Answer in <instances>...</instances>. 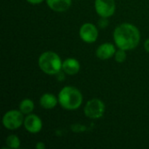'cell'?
<instances>
[{
  "label": "cell",
  "instance_id": "6da1fadb",
  "mask_svg": "<svg viewBox=\"0 0 149 149\" xmlns=\"http://www.w3.org/2000/svg\"><path fill=\"white\" fill-rule=\"evenodd\" d=\"M113 40L118 48L126 51L136 48L141 40L139 29L132 24L123 23L113 31Z\"/></svg>",
  "mask_w": 149,
  "mask_h": 149
},
{
  "label": "cell",
  "instance_id": "7a4b0ae2",
  "mask_svg": "<svg viewBox=\"0 0 149 149\" xmlns=\"http://www.w3.org/2000/svg\"><path fill=\"white\" fill-rule=\"evenodd\" d=\"M58 103L66 110H76L82 105L83 96L80 91L73 86H65L58 95Z\"/></svg>",
  "mask_w": 149,
  "mask_h": 149
},
{
  "label": "cell",
  "instance_id": "3957f363",
  "mask_svg": "<svg viewBox=\"0 0 149 149\" xmlns=\"http://www.w3.org/2000/svg\"><path fill=\"white\" fill-rule=\"evenodd\" d=\"M62 60L60 57L53 52H45L38 58V66L40 70L48 75H56L62 70Z\"/></svg>",
  "mask_w": 149,
  "mask_h": 149
},
{
  "label": "cell",
  "instance_id": "277c9868",
  "mask_svg": "<svg viewBox=\"0 0 149 149\" xmlns=\"http://www.w3.org/2000/svg\"><path fill=\"white\" fill-rule=\"evenodd\" d=\"M24 113L20 110H10L3 116V125L8 130H17L24 124Z\"/></svg>",
  "mask_w": 149,
  "mask_h": 149
},
{
  "label": "cell",
  "instance_id": "5b68a950",
  "mask_svg": "<svg viewBox=\"0 0 149 149\" xmlns=\"http://www.w3.org/2000/svg\"><path fill=\"white\" fill-rule=\"evenodd\" d=\"M106 110L104 102L100 99H92L87 101L84 107L85 115L92 120H97L103 116Z\"/></svg>",
  "mask_w": 149,
  "mask_h": 149
},
{
  "label": "cell",
  "instance_id": "8992f818",
  "mask_svg": "<svg viewBox=\"0 0 149 149\" xmlns=\"http://www.w3.org/2000/svg\"><path fill=\"white\" fill-rule=\"evenodd\" d=\"M94 7L99 16L108 18L114 14L116 5L114 0H95Z\"/></svg>",
  "mask_w": 149,
  "mask_h": 149
},
{
  "label": "cell",
  "instance_id": "52a82bcc",
  "mask_svg": "<svg viewBox=\"0 0 149 149\" xmlns=\"http://www.w3.org/2000/svg\"><path fill=\"white\" fill-rule=\"evenodd\" d=\"M79 37L86 43H94L99 37V31L93 24L86 23L79 29Z\"/></svg>",
  "mask_w": 149,
  "mask_h": 149
},
{
  "label": "cell",
  "instance_id": "ba28073f",
  "mask_svg": "<svg viewBox=\"0 0 149 149\" xmlns=\"http://www.w3.org/2000/svg\"><path fill=\"white\" fill-rule=\"evenodd\" d=\"M24 126L26 131L31 134H37L42 130L43 122L41 119L36 114H27L24 120Z\"/></svg>",
  "mask_w": 149,
  "mask_h": 149
},
{
  "label": "cell",
  "instance_id": "9c48e42d",
  "mask_svg": "<svg viewBox=\"0 0 149 149\" xmlns=\"http://www.w3.org/2000/svg\"><path fill=\"white\" fill-rule=\"evenodd\" d=\"M116 52L115 46L111 43L101 44L96 50V56L101 60H107L114 56Z\"/></svg>",
  "mask_w": 149,
  "mask_h": 149
},
{
  "label": "cell",
  "instance_id": "30bf717a",
  "mask_svg": "<svg viewBox=\"0 0 149 149\" xmlns=\"http://www.w3.org/2000/svg\"><path fill=\"white\" fill-rule=\"evenodd\" d=\"M79 69H80V64L76 58H68L63 61L62 70L65 74L75 75L79 72Z\"/></svg>",
  "mask_w": 149,
  "mask_h": 149
},
{
  "label": "cell",
  "instance_id": "8fae6325",
  "mask_svg": "<svg viewBox=\"0 0 149 149\" xmlns=\"http://www.w3.org/2000/svg\"><path fill=\"white\" fill-rule=\"evenodd\" d=\"M49 8L56 12L66 11L72 5V0H46Z\"/></svg>",
  "mask_w": 149,
  "mask_h": 149
},
{
  "label": "cell",
  "instance_id": "7c38bea8",
  "mask_svg": "<svg viewBox=\"0 0 149 149\" xmlns=\"http://www.w3.org/2000/svg\"><path fill=\"white\" fill-rule=\"evenodd\" d=\"M58 102V99L52 93H44L39 100V104L44 109H53Z\"/></svg>",
  "mask_w": 149,
  "mask_h": 149
},
{
  "label": "cell",
  "instance_id": "4fadbf2b",
  "mask_svg": "<svg viewBox=\"0 0 149 149\" xmlns=\"http://www.w3.org/2000/svg\"><path fill=\"white\" fill-rule=\"evenodd\" d=\"M19 110L24 114H30L34 110V102L30 99L23 100L19 104Z\"/></svg>",
  "mask_w": 149,
  "mask_h": 149
},
{
  "label": "cell",
  "instance_id": "5bb4252c",
  "mask_svg": "<svg viewBox=\"0 0 149 149\" xmlns=\"http://www.w3.org/2000/svg\"><path fill=\"white\" fill-rule=\"evenodd\" d=\"M20 140L17 135L10 134L6 138V145L9 148L17 149L20 148Z\"/></svg>",
  "mask_w": 149,
  "mask_h": 149
},
{
  "label": "cell",
  "instance_id": "9a60e30c",
  "mask_svg": "<svg viewBox=\"0 0 149 149\" xmlns=\"http://www.w3.org/2000/svg\"><path fill=\"white\" fill-rule=\"evenodd\" d=\"M114 58L115 61L118 63H123L126 59H127V53H126V50L123 49H120L118 51H116L115 54H114Z\"/></svg>",
  "mask_w": 149,
  "mask_h": 149
},
{
  "label": "cell",
  "instance_id": "2e32d148",
  "mask_svg": "<svg viewBox=\"0 0 149 149\" xmlns=\"http://www.w3.org/2000/svg\"><path fill=\"white\" fill-rule=\"evenodd\" d=\"M35 148L37 149H45V145L44 142L39 141V142H38V143L35 145Z\"/></svg>",
  "mask_w": 149,
  "mask_h": 149
},
{
  "label": "cell",
  "instance_id": "e0dca14e",
  "mask_svg": "<svg viewBox=\"0 0 149 149\" xmlns=\"http://www.w3.org/2000/svg\"><path fill=\"white\" fill-rule=\"evenodd\" d=\"M29 3L31 4H39L41 3L44 0H26Z\"/></svg>",
  "mask_w": 149,
  "mask_h": 149
},
{
  "label": "cell",
  "instance_id": "ac0fdd59",
  "mask_svg": "<svg viewBox=\"0 0 149 149\" xmlns=\"http://www.w3.org/2000/svg\"><path fill=\"white\" fill-rule=\"evenodd\" d=\"M144 48H145V50L148 52H149V38L145 41V43H144Z\"/></svg>",
  "mask_w": 149,
  "mask_h": 149
}]
</instances>
